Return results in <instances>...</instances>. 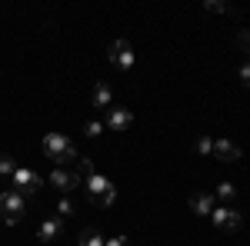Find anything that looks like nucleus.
Instances as JSON below:
<instances>
[{"label":"nucleus","instance_id":"1","mask_svg":"<svg viewBox=\"0 0 250 246\" xmlns=\"http://www.w3.org/2000/svg\"><path fill=\"white\" fill-rule=\"evenodd\" d=\"M40 150H43L47 160H54V163H77V156H80L74 140L63 136V133H47L43 143H40Z\"/></svg>","mask_w":250,"mask_h":246},{"label":"nucleus","instance_id":"2","mask_svg":"<svg viewBox=\"0 0 250 246\" xmlns=\"http://www.w3.org/2000/svg\"><path fill=\"white\" fill-rule=\"evenodd\" d=\"M83 196H87L90 203H97V207H114L117 203V187L107 180V176L94 173V176L83 180Z\"/></svg>","mask_w":250,"mask_h":246},{"label":"nucleus","instance_id":"3","mask_svg":"<svg viewBox=\"0 0 250 246\" xmlns=\"http://www.w3.org/2000/svg\"><path fill=\"white\" fill-rule=\"evenodd\" d=\"M0 216H3L7 227H17L27 216V196H20L17 189H3L0 193Z\"/></svg>","mask_w":250,"mask_h":246},{"label":"nucleus","instance_id":"4","mask_svg":"<svg viewBox=\"0 0 250 246\" xmlns=\"http://www.w3.org/2000/svg\"><path fill=\"white\" fill-rule=\"evenodd\" d=\"M10 180H14V187H10V189H17L20 196H34V193L43 187V176H40L37 170H27V167H17Z\"/></svg>","mask_w":250,"mask_h":246},{"label":"nucleus","instance_id":"5","mask_svg":"<svg viewBox=\"0 0 250 246\" xmlns=\"http://www.w3.org/2000/svg\"><path fill=\"white\" fill-rule=\"evenodd\" d=\"M107 60L114 63L120 74H127V70H134V47H130L127 40H114V43L107 47Z\"/></svg>","mask_w":250,"mask_h":246},{"label":"nucleus","instance_id":"6","mask_svg":"<svg viewBox=\"0 0 250 246\" xmlns=\"http://www.w3.org/2000/svg\"><path fill=\"white\" fill-rule=\"evenodd\" d=\"M210 216H213V227L220 229V233H237V229L244 227V216L233 207H213Z\"/></svg>","mask_w":250,"mask_h":246},{"label":"nucleus","instance_id":"7","mask_svg":"<svg viewBox=\"0 0 250 246\" xmlns=\"http://www.w3.org/2000/svg\"><path fill=\"white\" fill-rule=\"evenodd\" d=\"M130 127H134V114H130L127 107H110V110H107V123H104V130L124 133V130H130Z\"/></svg>","mask_w":250,"mask_h":246},{"label":"nucleus","instance_id":"8","mask_svg":"<svg viewBox=\"0 0 250 246\" xmlns=\"http://www.w3.org/2000/svg\"><path fill=\"white\" fill-rule=\"evenodd\" d=\"M47 180H50V187H57L60 193H74V189H83V183H80L77 173H67V170H60V167H54Z\"/></svg>","mask_w":250,"mask_h":246},{"label":"nucleus","instance_id":"9","mask_svg":"<svg viewBox=\"0 0 250 246\" xmlns=\"http://www.w3.org/2000/svg\"><path fill=\"white\" fill-rule=\"evenodd\" d=\"M60 233H63V220H60V216H47V220L40 223V229H37V240L40 243H54Z\"/></svg>","mask_w":250,"mask_h":246},{"label":"nucleus","instance_id":"10","mask_svg":"<svg viewBox=\"0 0 250 246\" xmlns=\"http://www.w3.org/2000/svg\"><path fill=\"white\" fill-rule=\"evenodd\" d=\"M213 156L224 163H233V160H240V147L230 140H213Z\"/></svg>","mask_w":250,"mask_h":246},{"label":"nucleus","instance_id":"11","mask_svg":"<svg viewBox=\"0 0 250 246\" xmlns=\"http://www.w3.org/2000/svg\"><path fill=\"white\" fill-rule=\"evenodd\" d=\"M190 209L197 216H210L213 213V193H193L190 196Z\"/></svg>","mask_w":250,"mask_h":246},{"label":"nucleus","instance_id":"12","mask_svg":"<svg viewBox=\"0 0 250 246\" xmlns=\"http://www.w3.org/2000/svg\"><path fill=\"white\" fill-rule=\"evenodd\" d=\"M90 100H94L97 110H107V107L114 103V90H110V83H97V87H94V96H90Z\"/></svg>","mask_w":250,"mask_h":246},{"label":"nucleus","instance_id":"13","mask_svg":"<svg viewBox=\"0 0 250 246\" xmlns=\"http://www.w3.org/2000/svg\"><path fill=\"white\" fill-rule=\"evenodd\" d=\"M213 196H217L224 207H230L233 200H237V187H233V183H220V187H213Z\"/></svg>","mask_w":250,"mask_h":246},{"label":"nucleus","instance_id":"14","mask_svg":"<svg viewBox=\"0 0 250 246\" xmlns=\"http://www.w3.org/2000/svg\"><path fill=\"white\" fill-rule=\"evenodd\" d=\"M77 243H80V246H104L107 240H104V236H100V233H97L94 227H87V229H80Z\"/></svg>","mask_w":250,"mask_h":246},{"label":"nucleus","instance_id":"15","mask_svg":"<svg viewBox=\"0 0 250 246\" xmlns=\"http://www.w3.org/2000/svg\"><path fill=\"white\" fill-rule=\"evenodd\" d=\"M74 173H77L80 176V183H83V180H87V176H94V163H90V160H87V156H77V163H74Z\"/></svg>","mask_w":250,"mask_h":246},{"label":"nucleus","instance_id":"16","mask_svg":"<svg viewBox=\"0 0 250 246\" xmlns=\"http://www.w3.org/2000/svg\"><path fill=\"white\" fill-rule=\"evenodd\" d=\"M74 213H77V203H74L70 196H63V200H57V216H60V220H70Z\"/></svg>","mask_w":250,"mask_h":246},{"label":"nucleus","instance_id":"17","mask_svg":"<svg viewBox=\"0 0 250 246\" xmlns=\"http://www.w3.org/2000/svg\"><path fill=\"white\" fill-rule=\"evenodd\" d=\"M14 170H17L14 156L10 153H0V176H14Z\"/></svg>","mask_w":250,"mask_h":246},{"label":"nucleus","instance_id":"18","mask_svg":"<svg viewBox=\"0 0 250 246\" xmlns=\"http://www.w3.org/2000/svg\"><path fill=\"white\" fill-rule=\"evenodd\" d=\"M100 133H104V120H90V123H83V136L94 140V136H100Z\"/></svg>","mask_w":250,"mask_h":246},{"label":"nucleus","instance_id":"19","mask_svg":"<svg viewBox=\"0 0 250 246\" xmlns=\"http://www.w3.org/2000/svg\"><path fill=\"white\" fill-rule=\"evenodd\" d=\"M204 10H207V14H230V3H220V0H207V3H204Z\"/></svg>","mask_w":250,"mask_h":246},{"label":"nucleus","instance_id":"20","mask_svg":"<svg viewBox=\"0 0 250 246\" xmlns=\"http://www.w3.org/2000/svg\"><path fill=\"white\" fill-rule=\"evenodd\" d=\"M197 153H200V156H210L213 153V140L210 136H197Z\"/></svg>","mask_w":250,"mask_h":246},{"label":"nucleus","instance_id":"21","mask_svg":"<svg viewBox=\"0 0 250 246\" xmlns=\"http://www.w3.org/2000/svg\"><path fill=\"white\" fill-rule=\"evenodd\" d=\"M237 76H240V83H244V87H250V60H247V63H240Z\"/></svg>","mask_w":250,"mask_h":246},{"label":"nucleus","instance_id":"22","mask_svg":"<svg viewBox=\"0 0 250 246\" xmlns=\"http://www.w3.org/2000/svg\"><path fill=\"white\" fill-rule=\"evenodd\" d=\"M237 40H240V47L250 54V30H240V37H237Z\"/></svg>","mask_w":250,"mask_h":246},{"label":"nucleus","instance_id":"23","mask_svg":"<svg viewBox=\"0 0 250 246\" xmlns=\"http://www.w3.org/2000/svg\"><path fill=\"white\" fill-rule=\"evenodd\" d=\"M104 246H127V236H114V240H107Z\"/></svg>","mask_w":250,"mask_h":246}]
</instances>
